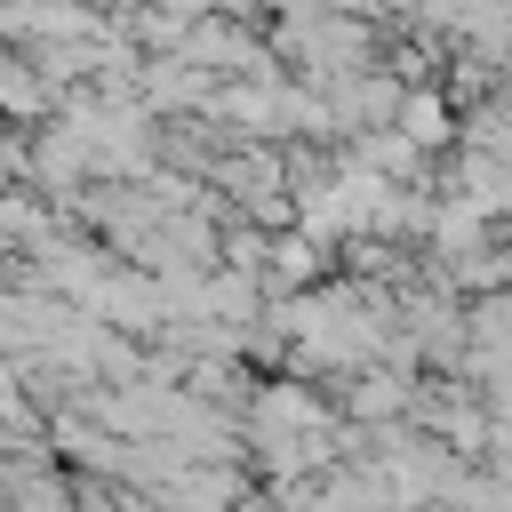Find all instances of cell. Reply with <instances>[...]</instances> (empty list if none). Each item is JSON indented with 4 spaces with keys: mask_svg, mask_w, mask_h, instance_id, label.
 Listing matches in <instances>:
<instances>
[{
    "mask_svg": "<svg viewBox=\"0 0 512 512\" xmlns=\"http://www.w3.org/2000/svg\"><path fill=\"white\" fill-rule=\"evenodd\" d=\"M392 128H400L416 152H440V144H456V104H448L440 88H416V96L392 104Z\"/></svg>",
    "mask_w": 512,
    "mask_h": 512,
    "instance_id": "6da1fadb",
    "label": "cell"
},
{
    "mask_svg": "<svg viewBox=\"0 0 512 512\" xmlns=\"http://www.w3.org/2000/svg\"><path fill=\"white\" fill-rule=\"evenodd\" d=\"M48 104V80L32 72V56H0V112L8 120H32Z\"/></svg>",
    "mask_w": 512,
    "mask_h": 512,
    "instance_id": "7a4b0ae2",
    "label": "cell"
}]
</instances>
